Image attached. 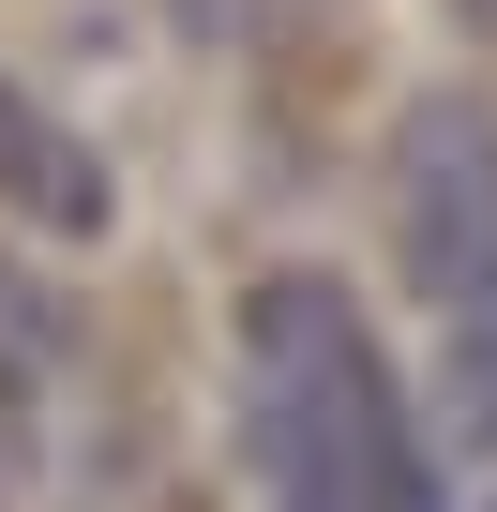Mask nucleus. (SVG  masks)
I'll return each mask as SVG.
<instances>
[{
    "mask_svg": "<svg viewBox=\"0 0 497 512\" xmlns=\"http://www.w3.org/2000/svg\"><path fill=\"white\" fill-rule=\"evenodd\" d=\"M241 482H257V512H452L437 452L332 272L241 287Z\"/></svg>",
    "mask_w": 497,
    "mask_h": 512,
    "instance_id": "f257e3e1",
    "label": "nucleus"
},
{
    "mask_svg": "<svg viewBox=\"0 0 497 512\" xmlns=\"http://www.w3.org/2000/svg\"><path fill=\"white\" fill-rule=\"evenodd\" d=\"M377 196H392V272L437 317L497 287V106L482 91H422L392 121V181Z\"/></svg>",
    "mask_w": 497,
    "mask_h": 512,
    "instance_id": "f03ea898",
    "label": "nucleus"
},
{
    "mask_svg": "<svg viewBox=\"0 0 497 512\" xmlns=\"http://www.w3.org/2000/svg\"><path fill=\"white\" fill-rule=\"evenodd\" d=\"M76 362H91L76 287L46 272V256H16V241H0V422H46V407L76 392Z\"/></svg>",
    "mask_w": 497,
    "mask_h": 512,
    "instance_id": "7ed1b4c3",
    "label": "nucleus"
},
{
    "mask_svg": "<svg viewBox=\"0 0 497 512\" xmlns=\"http://www.w3.org/2000/svg\"><path fill=\"white\" fill-rule=\"evenodd\" d=\"M0 196H16V226H61V241H91L106 226V166L16 91V76H0Z\"/></svg>",
    "mask_w": 497,
    "mask_h": 512,
    "instance_id": "20e7f679",
    "label": "nucleus"
},
{
    "mask_svg": "<svg viewBox=\"0 0 497 512\" xmlns=\"http://www.w3.org/2000/svg\"><path fill=\"white\" fill-rule=\"evenodd\" d=\"M452 422L497 452V287H482V302H452Z\"/></svg>",
    "mask_w": 497,
    "mask_h": 512,
    "instance_id": "39448f33",
    "label": "nucleus"
},
{
    "mask_svg": "<svg viewBox=\"0 0 497 512\" xmlns=\"http://www.w3.org/2000/svg\"><path fill=\"white\" fill-rule=\"evenodd\" d=\"M0 482H16V467H0Z\"/></svg>",
    "mask_w": 497,
    "mask_h": 512,
    "instance_id": "423d86ee",
    "label": "nucleus"
}]
</instances>
